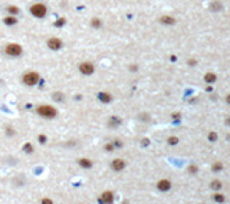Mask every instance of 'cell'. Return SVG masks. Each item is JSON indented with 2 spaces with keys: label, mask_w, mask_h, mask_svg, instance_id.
Wrapping results in <instances>:
<instances>
[{
  "label": "cell",
  "mask_w": 230,
  "mask_h": 204,
  "mask_svg": "<svg viewBox=\"0 0 230 204\" xmlns=\"http://www.w3.org/2000/svg\"><path fill=\"white\" fill-rule=\"evenodd\" d=\"M29 12H30V15H32L33 17L42 19V17H45L48 15V7H46V5H43V3H33V5L29 7Z\"/></svg>",
  "instance_id": "7a4b0ae2"
},
{
  "label": "cell",
  "mask_w": 230,
  "mask_h": 204,
  "mask_svg": "<svg viewBox=\"0 0 230 204\" xmlns=\"http://www.w3.org/2000/svg\"><path fill=\"white\" fill-rule=\"evenodd\" d=\"M3 23L7 25V26H15V25H17V17L13 16V15H7V16L3 19Z\"/></svg>",
  "instance_id": "7c38bea8"
},
{
  "label": "cell",
  "mask_w": 230,
  "mask_h": 204,
  "mask_svg": "<svg viewBox=\"0 0 230 204\" xmlns=\"http://www.w3.org/2000/svg\"><path fill=\"white\" fill-rule=\"evenodd\" d=\"M214 197V201H223V196H222V194H216V196H213Z\"/></svg>",
  "instance_id": "4316f807"
},
{
  "label": "cell",
  "mask_w": 230,
  "mask_h": 204,
  "mask_svg": "<svg viewBox=\"0 0 230 204\" xmlns=\"http://www.w3.org/2000/svg\"><path fill=\"white\" fill-rule=\"evenodd\" d=\"M42 204H52L50 200H42Z\"/></svg>",
  "instance_id": "f546056e"
},
{
  "label": "cell",
  "mask_w": 230,
  "mask_h": 204,
  "mask_svg": "<svg viewBox=\"0 0 230 204\" xmlns=\"http://www.w3.org/2000/svg\"><path fill=\"white\" fill-rule=\"evenodd\" d=\"M6 12H7L9 15H13V16H17V15L20 13V9H19L17 6L10 5V6H7V7H6Z\"/></svg>",
  "instance_id": "5bb4252c"
},
{
  "label": "cell",
  "mask_w": 230,
  "mask_h": 204,
  "mask_svg": "<svg viewBox=\"0 0 230 204\" xmlns=\"http://www.w3.org/2000/svg\"><path fill=\"white\" fill-rule=\"evenodd\" d=\"M65 23H66L65 17H60V19H58V20H56V22L53 23V25H55L56 28H62V26H63V25H65Z\"/></svg>",
  "instance_id": "44dd1931"
},
{
  "label": "cell",
  "mask_w": 230,
  "mask_h": 204,
  "mask_svg": "<svg viewBox=\"0 0 230 204\" xmlns=\"http://www.w3.org/2000/svg\"><path fill=\"white\" fill-rule=\"evenodd\" d=\"M98 99H99V102H102V104H110L111 101H112V96H111V94H108V92H99Z\"/></svg>",
  "instance_id": "30bf717a"
},
{
  "label": "cell",
  "mask_w": 230,
  "mask_h": 204,
  "mask_svg": "<svg viewBox=\"0 0 230 204\" xmlns=\"http://www.w3.org/2000/svg\"><path fill=\"white\" fill-rule=\"evenodd\" d=\"M46 46H48L50 50H60L62 46H63V42H62L59 38H49L46 40Z\"/></svg>",
  "instance_id": "8992f818"
},
{
  "label": "cell",
  "mask_w": 230,
  "mask_h": 204,
  "mask_svg": "<svg viewBox=\"0 0 230 204\" xmlns=\"http://www.w3.org/2000/svg\"><path fill=\"white\" fill-rule=\"evenodd\" d=\"M104 149L107 151V152H112V151L115 149L114 142H107V144H105V147H104Z\"/></svg>",
  "instance_id": "ffe728a7"
},
{
  "label": "cell",
  "mask_w": 230,
  "mask_h": 204,
  "mask_svg": "<svg viewBox=\"0 0 230 204\" xmlns=\"http://www.w3.org/2000/svg\"><path fill=\"white\" fill-rule=\"evenodd\" d=\"M38 141L40 144H46V141H48V138H46V135H43V134H40L38 137Z\"/></svg>",
  "instance_id": "7402d4cb"
},
{
  "label": "cell",
  "mask_w": 230,
  "mask_h": 204,
  "mask_svg": "<svg viewBox=\"0 0 230 204\" xmlns=\"http://www.w3.org/2000/svg\"><path fill=\"white\" fill-rule=\"evenodd\" d=\"M91 26H92L93 29H99L102 26V20L98 19V17H93V19H91Z\"/></svg>",
  "instance_id": "9a60e30c"
},
{
  "label": "cell",
  "mask_w": 230,
  "mask_h": 204,
  "mask_svg": "<svg viewBox=\"0 0 230 204\" xmlns=\"http://www.w3.org/2000/svg\"><path fill=\"white\" fill-rule=\"evenodd\" d=\"M111 168L114 171H122L125 168V161L121 160V158H115V160L111 162Z\"/></svg>",
  "instance_id": "52a82bcc"
},
{
  "label": "cell",
  "mask_w": 230,
  "mask_h": 204,
  "mask_svg": "<svg viewBox=\"0 0 230 204\" xmlns=\"http://www.w3.org/2000/svg\"><path fill=\"white\" fill-rule=\"evenodd\" d=\"M222 187V184H220V181H213L211 182V188H214V190H217V188Z\"/></svg>",
  "instance_id": "d4e9b609"
},
{
  "label": "cell",
  "mask_w": 230,
  "mask_h": 204,
  "mask_svg": "<svg viewBox=\"0 0 230 204\" xmlns=\"http://www.w3.org/2000/svg\"><path fill=\"white\" fill-rule=\"evenodd\" d=\"M177 142H178V138L177 137H170L168 138V144H171V145H175Z\"/></svg>",
  "instance_id": "603a6c76"
},
{
  "label": "cell",
  "mask_w": 230,
  "mask_h": 204,
  "mask_svg": "<svg viewBox=\"0 0 230 204\" xmlns=\"http://www.w3.org/2000/svg\"><path fill=\"white\" fill-rule=\"evenodd\" d=\"M121 124V119L118 118V116H111V119H110V127L111 128H115V127H118Z\"/></svg>",
  "instance_id": "2e32d148"
},
{
  "label": "cell",
  "mask_w": 230,
  "mask_h": 204,
  "mask_svg": "<svg viewBox=\"0 0 230 204\" xmlns=\"http://www.w3.org/2000/svg\"><path fill=\"white\" fill-rule=\"evenodd\" d=\"M208 139H210L211 142H214V141L217 139V134H216V132H211L210 135H208Z\"/></svg>",
  "instance_id": "484cf974"
},
{
  "label": "cell",
  "mask_w": 230,
  "mask_h": 204,
  "mask_svg": "<svg viewBox=\"0 0 230 204\" xmlns=\"http://www.w3.org/2000/svg\"><path fill=\"white\" fill-rule=\"evenodd\" d=\"M213 170H214V171L222 170V164H220V162H216V164H214V166H213Z\"/></svg>",
  "instance_id": "83f0119b"
},
{
  "label": "cell",
  "mask_w": 230,
  "mask_h": 204,
  "mask_svg": "<svg viewBox=\"0 0 230 204\" xmlns=\"http://www.w3.org/2000/svg\"><path fill=\"white\" fill-rule=\"evenodd\" d=\"M39 81H40V75L35 71H28L26 73H23L22 76V82L26 86H35L39 83Z\"/></svg>",
  "instance_id": "3957f363"
},
{
  "label": "cell",
  "mask_w": 230,
  "mask_h": 204,
  "mask_svg": "<svg viewBox=\"0 0 230 204\" xmlns=\"http://www.w3.org/2000/svg\"><path fill=\"white\" fill-rule=\"evenodd\" d=\"M53 99L58 101V102H62V101H65V96H63L62 92H55L53 94Z\"/></svg>",
  "instance_id": "d6986e66"
},
{
  "label": "cell",
  "mask_w": 230,
  "mask_h": 204,
  "mask_svg": "<svg viewBox=\"0 0 230 204\" xmlns=\"http://www.w3.org/2000/svg\"><path fill=\"white\" fill-rule=\"evenodd\" d=\"M211 9L213 10H219V9H222V5H220L219 2H214L213 5H211Z\"/></svg>",
  "instance_id": "cb8c5ba5"
},
{
  "label": "cell",
  "mask_w": 230,
  "mask_h": 204,
  "mask_svg": "<svg viewBox=\"0 0 230 204\" xmlns=\"http://www.w3.org/2000/svg\"><path fill=\"white\" fill-rule=\"evenodd\" d=\"M130 69H131V72H135L137 71V66H135V65H132V66H130Z\"/></svg>",
  "instance_id": "4dcf8cb0"
},
{
  "label": "cell",
  "mask_w": 230,
  "mask_h": 204,
  "mask_svg": "<svg viewBox=\"0 0 230 204\" xmlns=\"http://www.w3.org/2000/svg\"><path fill=\"white\" fill-rule=\"evenodd\" d=\"M188 170H190V172H196V171H197V167L191 166V167H190V168H188Z\"/></svg>",
  "instance_id": "f1b7e54d"
},
{
  "label": "cell",
  "mask_w": 230,
  "mask_h": 204,
  "mask_svg": "<svg viewBox=\"0 0 230 204\" xmlns=\"http://www.w3.org/2000/svg\"><path fill=\"white\" fill-rule=\"evenodd\" d=\"M226 101H227V104H230V95L227 96V98H226Z\"/></svg>",
  "instance_id": "1f68e13d"
},
{
  "label": "cell",
  "mask_w": 230,
  "mask_h": 204,
  "mask_svg": "<svg viewBox=\"0 0 230 204\" xmlns=\"http://www.w3.org/2000/svg\"><path fill=\"white\" fill-rule=\"evenodd\" d=\"M204 81H206V82H208V83L214 82V81H216V75H214V73H206V76H204Z\"/></svg>",
  "instance_id": "ac0fdd59"
},
{
  "label": "cell",
  "mask_w": 230,
  "mask_h": 204,
  "mask_svg": "<svg viewBox=\"0 0 230 204\" xmlns=\"http://www.w3.org/2000/svg\"><path fill=\"white\" fill-rule=\"evenodd\" d=\"M160 22L163 23V25H167V26H171V25H174L175 23V19L171 16H161L160 17Z\"/></svg>",
  "instance_id": "4fadbf2b"
},
{
  "label": "cell",
  "mask_w": 230,
  "mask_h": 204,
  "mask_svg": "<svg viewBox=\"0 0 230 204\" xmlns=\"http://www.w3.org/2000/svg\"><path fill=\"white\" fill-rule=\"evenodd\" d=\"M36 114H38L39 116H42V118H45V119H53L56 115H58V111H56V108H53L52 105H39L38 108H36Z\"/></svg>",
  "instance_id": "6da1fadb"
},
{
  "label": "cell",
  "mask_w": 230,
  "mask_h": 204,
  "mask_svg": "<svg viewBox=\"0 0 230 204\" xmlns=\"http://www.w3.org/2000/svg\"><path fill=\"white\" fill-rule=\"evenodd\" d=\"M101 201L102 203H112V200H114V193L112 191H104V193L101 194Z\"/></svg>",
  "instance_id": "9c48e42d"
},
{
  "label": "cell",
  "mask_w": 230,
  "mask_h": 204,
  "mask_svg": "<svg viewBox=\"0 0 230 204\" xmlns=\"http://www.w3.org/2000/svg\"><path fill=\"white\" fill-rule=\"evenodd\" d=\"M78 166L82 167V168H92L93 162L89 158H79L78 160Z\"/></svg>",
  "instance_id": "8fae6325"
},
{
  "label": "cell",
  "mask_w": 230,
  "mask_h": 204,
  "mask_svg": "<svg viewBox=\"0 0 230 204\" xmlns=\"http://www.w3.org/2000/svg\"><path fill=\"white\" fill-rule=\"evenodd\" d=\"M5 52H6V55L12 56V58H19L23 53V48L19 43H9V45H6Z\"/></svg>",
  "instance_id": "277c9868"
},
{
  "label": "cell",
  "mask_w": 230,
  "mask_h": 204,
  "mask_svg": "<svg viewBox=\"0 0 230 204\" xmlns=\"http://www.w3.org/2000/svg\"><path fill=\"white\" fill-rule=\"evenodd\" d=\"M157 188L160 191H168L171 188V182L168 180H160L158 184H157Z\"/></svg>",
  "instance_id": "ba28073f"
},
{
  "label": "cell",
  "mask_w": 230,
  "mask_h": 204,
  "mask_svg": "<svg viewBox=\"0 0 230 204\" xmlns=\"http://www.w3.org/2000/svg\"><path fill=\"white\" fill-rule=\"evenodd\" d=\"M79 72L82 73V75H86V76H89V75H92L93 72H95V66H93L92 62H82V63H79Z\"/></svg>",
  "instance_id": "5b68a950"
},
{
  "label": "cell",
  "mask_w": 230,
  "mask_h": 204,
  "mask_svg": "<svg viewBox=\"0 0 230 204\" xmlns=\"http://www.w3.org/2000/svg\"><path fill=\"white\" fill-rule=\"evenodd\" d=\"M23 151H25V152H26V154H32L33 152V145L30 142H26L25 144V145H23Z\"/></svg>",
  "instance_id": "e0dca14e"
}]
</instances>
